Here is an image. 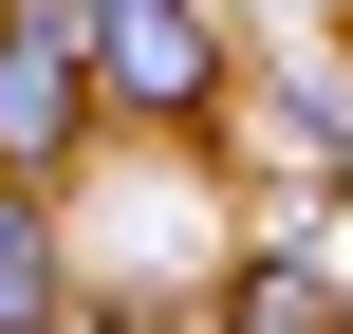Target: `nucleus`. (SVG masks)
I'll return each mask as SVG.
<instances>
[{
  "label": "nucleus",
  "mask_w": 353,
  "mask_h": 334,
  "mask_svg": "<svg viewBox=\"0 0 353 334\" xmlns=\"http://www.w3.org/2000/svg\"><path fill=\"white\" fill-rule=\"evenodd\" d=\"M74 149H93V19L0 0V186H56Z\"/></svg>",
  "instance_id": "1"
},
{
  "label": "nucleus",
  "mask_w": 353,
  "mask_h": 334,
  "mask_svg": "<svg viewBox=\"0 0 353 334\" xmlns=\"http://www.w3.org/2000/svg\"><path fill=\"white\" fill-rule=\"evenodd\" d=\"M74 242H56V186H0V334H74Z\"/></svg>",
  "instance_id": "2"
},
{
  "label": "nucleus",
  "mask_w": 353,
  "mask_h": 334,
  "mask_svg": "<svg viewBox=\"0 0 353 334\" xmlns=\"http://www.w3.org/2000/svg\"><path fill=\"white\" fill-rule=\"evenodd\" d=\"M223 334H353V298H335V260H298V242H261V260L223 279Z\"/></svg>",
  "instance_id": "3"
},
{
  "label": "nucleus",
  "mask_w": 353,
  "mask_h": 334,
  "mask_svg": "<svg viewBox=\"0 0 353 334\" xmlns=\"http://www.w3.org/2000/svg\"><path fill=\"white\" fill-rule=\"evenodd\" d=\"M74 334H149V316H74Z\"/></svg>",
  "instance_id": "4"
},
{
  "label": "nucleus",
  "mask_w": 353,
  "mask_h": 334,
  "mask_svg": "<svg viewBox=\"0 0 353 334\" xmlns=\"http://www.w3.org/2000/svg\"><path fill=\"white\" fill-rule=\"evenodd\" d=\"M186 19H242V0H186Z\"/></svg>",
  "instance_id": "5"
}]
</instances>
